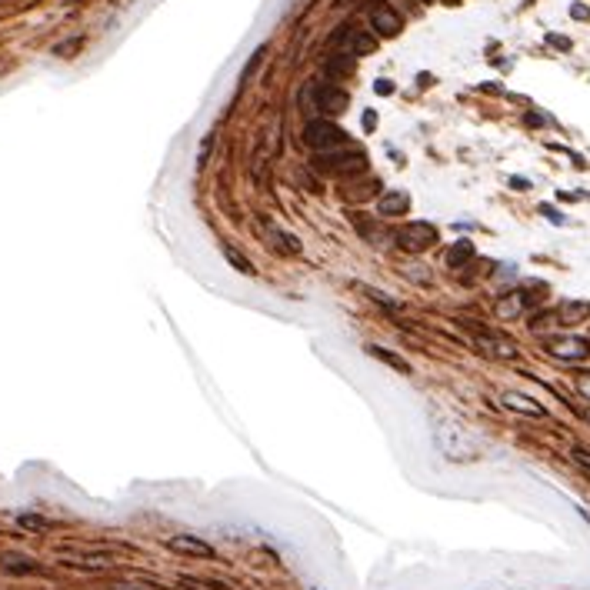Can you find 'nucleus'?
I'll return each instance as SVG.
<instances>
[{
    "instance_id": "nucleus-1",
    "label": "nucleus",
    "mask_w": 590,
    "mask_h": 590,
    "mask_svg": "<svg viewBox=\"0 0 590 590\" xmlns=\"http://www.w3.org/2000/svg\"><path fill=\"white\" fill-rule=\"evenodd\" d=\"M434 440H437V451L444 453L447 460H453V464H464V460H477L480 457L477 440L470 437L460 424H453V420H437Z\"/></svg>"
},
{
    "instance_id": "nucleus-2",
    "label": "nucleus",
    "mask_w": 590,
    "mask_h": 590,
    "mask_svg": "<svg viewBox=\"0 0 590 590\" xmlns=\"http://www.w3.org/2000/svg\"><path fill=\"white\" fill-rule=\"evenodd\" d=\"M314 167L320 170V174H330V177H353L357 170H364L367 167V153L353 151L351 144H347V147H340V151L317 153Z\"/></svg>"
},
{
    "instance_id": "nucleus-3",
    "label": "nucleus",
    "mask_w": 590,
    "mask_h": 590,
    "mask_svg": "<svg viewBox=\"0 0 590 590\" xmlns=\"http://www.w3.org/2000/svg\"><path fill=\"white\" fill-rule=\"evenodd\" d=\"M303 144L310 147V151L317 153H327V151H340V147H347L351 144V137L340 130L330 117H317V120H310V124L303 127Z\"/></svg>"
},
{
    "instance_id": "nucleus-4",
    "label": "nucleus",
    "mask_w": 590,
    "mask_h": 590,
    "mask_svg": "<svg viewBox=\"0 0 590 590\" xmlns=\"http://www.w3.org/2000/svg\"><path fill=\"white\" fill-rule=\"evenodd\" d=\"M334 47H340L344 54H351V57H364V54H374L377 51V34L374 30H367V27H353V24H344L330 37Z\"/></svg>"
},
{
    "instance_id": "nucleus-5",
    "label": "nucleus",
    "mask_w": 590,
    "mask_h": 590,
    "mask_svg": "<svg viewBox=\"0 0 590 590\" xmlns=\"http://www.w3.org/2000/svg\"><path fill=\"white\" fill-rule=\"evenodd\" d=\"M397 244H401L403 251H410V253L427 251V247L437 244V227L427 224V220H414V224H407V227L397 230Z\"/></svg>"
},
{
    "instance_id": "nucleus-6",
    "label": "nucleus",
    "mask_w": 590,
    "mask_h": 590,
    "mask_svg": "<svg viewBox=\"0 0 590 590\" xmlns=\"http://www.w3.org/2000/svg\"><path fill=\"white\" fill-rule=\"evenodd\" d=\"M370 30H374L377 37H401V30H403V17L394 7H390L387 0H377L374 7H370Z\"/></svg>"
},
{
    "instance_id": "nucleus-7",
    "label": "nucleus",
    "mask_w": 590,
    "mask_h": 590,
    "mask_svg": "<svg viewBox=\"0 0 590 590\" xmlns=\"http://www.w3.org/2000/svg\"><path fill=\"white\" fill-rule=\"evenodd\" d=\"M314 103L324 117H340V113L351 107V94L344 87H337V84H320V87L314 90Z\"/></svg>"
},
{
    "instance_id": "nucleus-8",
    "label": "nucleus",
    "mask_w": 590,
    "mask_h": 590,
    "mask_svg": "<svg viewBox=\"0 0 590 590\" xmlns=\"http://www.w3.org/2000/svg\"><path fill=\"white\" fill-rule=\"evenodd\" d=\"M167 547L177 553H187V557H201V560H214L217 551L207 544V540L194 537V534H177V537L167 540Z\"/></svg>"
},
{
    "instance_id": "nucleus-9",
    "label": "nucleus",
    "mask_w": 590,
    "mask_h": 590,
    "mask_svg": "<svg viewBox=\"0 0 590 590\" xmlns=\"http://www.w3.org/2000/svg\"><path fill=\"white\" fill-rule=\"evenodd\" d=\"M547 351L557 357V360H570V364H577V360H587L590 353V344L580 337H560V340H551V347Z\"/></svg>"
},
{
    "instance_id": "nucleus-10",
    "label": "nucleus",
    "mask_w": 590,
    "mask_h": 590,
    "mask_svg": "<svg viewBox=\"0 0 590 590\" xmlns=\"http://www.w3.org/2000/svg\"><path fill=\"white\" fill-rule=\"evenodd\" d=\"M410 211V194L407 190H384L377 197V217H401Z\"/></svg>"
},
{
    "instance_id": "nucleus-11",
    "label": "nucleus",
    "mask_w": 590,
    "mask_h": 590,
    "mask_svg": "<svg viewBox=\"0 0 590 590\" xmlns=\"http://www.w3.org/2000/svg\"><path fill=\"white\" fill-rule=\"evenodd\" d=\"M501 403L507 410H514V414H524V417H547V410L540 407L534 397L527 394H517V390H503L501 394Z\"/></svg>"
},
{
    "instance_id": "nucleus-12",
    "label": "nucleus",
    "mask_w": 590,
    "mask_h": 590,
    "mask_svg": "<svg viewBox=\"0 0 590 590\" xmlns=\"http://www.w3.org/2000/svg\"><path fill=\"white\" fill-rule=\"evenodd\" d=\"M587 317H590V301H564L560 310H557V324L574 327V324H584Z\"/></svg>"
},
{
    "instance_id": "nucleus-13",
    "label": "nucleus",
    "mask_w": 590,
    "mask_h": 590,
    "mask_svg": "<svg viewBox=\"0 0 590 590\" xmlns=\"http://www.w3.org/2000/svg\"><path fill=\"white\" fill-rule=\"evenodd\" d=\"M353 63H357V57H351V54H334V57H330V63H327V77H330V80H327V84H337L340 77H347L353 70Z\"/></svg>"
},
{
    "instance_id": "nucleus-14",
    "label": "nucleus",
    "mask_w": 590,
    "mask_h": 590,
    "mask_svg": "<svg viewBox=\"0 0 590 590\" xmlns=\"http://www.w3.org/2000/svg\"><path fill=\"white\" fill-rule=\"evenodd\" d=\"M367 353H370V357H377V360H384L387 367H394L397 374H414V370H410V364H407L403 357H397L394 351H384V347H377V344H367Z\"/></svg>"
},
{
    "instance_id": "nucleus-15",
    "label": "nucleus",
    "mask_w": 590,
    "mask_h": 590,
    "mask_svg": "<svg viewBox=\"0 0 590 590\" xmlns=\"http://www.w3.org/2000/svg\"><path fill=\"white\" fill-rule=\"evenodd\" d=\"M497 310H501V317H517V314H524V310H527V294H524V290H514V294H507V297L501 301V307H497Z\"/></svg>"
},
{
    "instance_id": "nucleus-16",
    "label": "nucleus",
    "mask_w": 590,
    "mask_h": 590,
    "mask_svg": "<svg viewBox=\"0 0 590 590\" xmlns=\"http://www.w3.org/2000/svg\"><path fill=\"white\" fill-rule=\"evenodd\" d=\"M474 253H477V251H474V244H470V240H457L451 251H447V267H464Z\"/></svg>"
},
{
    "instance_id": "nucleus-17",
    "label": "nucleus",
    "mask_w": 590,
    "mask_h": 590,
    "mask_svg": "<svg viewBox=\"0 0 590 590\" xmlns=\"http://www.w3.org/2000/svg\"><path fill=\"white\" fill-rule=\"evenodd\" d=\"M220 253H224L227 261H230V267H234L237 274H244V277H251V274H253V264L237 251V247H234V244H224V247H220Z\"/></svg>"
},
{
    "instance_id": "nucleus-18",
    "label": "nucleus",
    "mask_w": 590,
    "mask_h": 590,
    "mask_svg": "<svg viewBox=\"0 0 590 590\" xmlns=\"http://www.w3.org/2000/svg\"><path fill=\"white\" fill-rule=\"evenodd\" d=\"M480 340H484V344H487V351L497 353V357H507V360L517 357V347L510 344V340H501V337H494V334H480Z\"/></svg>"
},
{
    "instance_id": "nucleus-19",
    "label": "nucleus",
    "mask_w": 590,
    "mask_h": 590,
    "mask_svg": "<svg viewBox=\"0 0 590 590\" xmlns=\"http://www.w3.org/2000/svg\"><path fill=\"white\" fill-rule=\"evenodd\" d=\"M274 237H277V244H280V247H284L287 253H294V257H297V253H303V247L297 244V237H294V234H287V230L274 227Z\"/></svg>"
},
{
    "instance_id": "nucleus-20",
    "label": "nucleus",
    "mask_w": 590,
    "mask_h": 590,
    "mask_svg": "<svg viewBox=\"0 0 590 590\" xmlns=\"http://www.w3.org/2000/svg\"><path fill=\"white\" fill-rule=\"evenodd\" d=\"M80 47H84V40H80V37H74V40H67V44H61V47H57L54 54H57V57H74L70 51H80Z\"/></svg>"
},
{
    "instance_id": "nucleus-21",
    "label": "nucleus",
    "mask_w": 590,
    "mask_h": 590,
    "mask_svg": "<svg viewBox=\"0 0 590 590\" xmlns=\"http://www.w3.org/2000/svg\"><path fill=\"white\" fill-rule=\"evenodd\" d=\"M20 527L40 530V527H47V520H44V517H34V514H24V517H20Z\"/></svg>"
},
{
    "instance_id": "nucleus-22",
    "label": "nucleus",
    "mask_w": 590,
    "mask_h": 590,
    "mask_svg": "<svg viewBox=\"0 0 590 590\" xmlns=\"http://www.w3.org/2000/svg\"><path fill=\"white\" fill-rule=\"evenodd\" d=\"M570 453H574V460H577L584 470H590V451H587V447H574Z\"/></svg>"
},
{
    "instance_id": "nucleus-23",
    "label": "nucleus",
    "mask_w": 590,
    "mask_h": 590,
    "mask_svg": "<svg viewBox=\"0 0 590 590\" xmlns=\"http://www.w3.org/2000/svg\"><path fill=\"white\" fill-rule=\"evenodd\" d=\"M577 390L590 401V370H580L577 374Z\"/></svg>"
},
{
    "instance_id": "nucleus-24",
    "label": "nucleus",
    "mask_w": 590,
    "mask_h": 590,
    "mask_svg": "<svg viewBox=\"0 0 590 590\" xmlns=\"http://www.w3.org/2000/svg\"><path fill=\"white\" fill-rule=\"evenodd\" d=\"M547 40H551L553 47H560V51H570V40H567V37H557V34H551Z\"/></svg>"
},
{
    "instance_id": "nucleus-25",
    "label": "nucleus",
    "mask_w": 590,
    "mask_h": 590,
    "mask_svg": "<svg viewBox=\"0 0 590 590\" xmlns=\"http://www.w3.org/2000/svg\"><path fill=\"white\" fill-rule=\"evenodd\" d=\"M374 90L377 94H394V84H390V80H377Z\"/></svg>"
},
{
    "instance_id": "nucleus-26",
    "label": "nucleus",
    "mask_w": 590,
    "mask_h": 590,
    "mask_svg": "<svg viewBox=\"0 0 590 590\" xmlns=\"http://www.w3.org/2000/svg\"><path fill=\"white\" fill-rule=\"evenodd\" d=\"M540 214H547L553 220V224H564V217L557 214V211H553V207H540Z\"/></svg>"
},
{
    "instance_id": "nucleus-27",
    "label": "nucleus",
    "mask_w": 590,
    "mask_h": 590,
    "mask_svg": "<svg viewBox=\"0 0 590 590\" xmlns=\"http://www.w3.org/2000/svg\"><path fill=\"white\" fill-rule=\"evenodd\" d=\"M374 124H377V113H374V111H367V113H364V130H367V134L374 130Z\"/></svg>"
},
{
    "instance_id": "nucleus-28",
    "label": "nucleus",
    "mask_w": 590,
    "mask_h": 590,
    "mask_svg": "<svg viewBox=\"0 0 590 590\" xmlns=\"http://www.w3.org/2000/svg\"><path fill=\"white\" fill-rule=\"evenodd\" d=\"M510 184H514V190H527V187H530V184H527V180H524V177H514Z\"/></svg>"
},
{
    "instance_id": "nucleus-29",
    "label": "nucleus",
    "mask_w": 590,
    "mask_h": 590,
    "mask_svg": "<svg viewBox=\"0 0 590 590\" xmlns=\"http://www.w3.org/2000/svg\"><path fill=\"white\" fill-rule=\"evenodd\" d=\"M570 13H574V17L580 20V17H587V7H580V4H574V7H570Z\"/></svg>"
},
{
    "instance_id": "nucleus-30",
    "label": "nucleus",
    "mask_w": 590,
    "mask_h": 590,
    "mask_svg": "<svg viewBox=\"0 0 590 590\" xmlns=\"http://www.w3.org/2000/svg\"><path fill=\"white\" fill-rule=\"evenodd\" d=\"M113 590H137V587H113Z\"/></svg>"
},
{
    "instance_id": "nucleus-31",
    "label": "nucleus",
    "mask_w": 590,
    "mask_h": 590,
    "mask_svg": "<svg viewBox=\"0 0 590 590\" xmlns=\"http://www.w3.org/2000/svg\"><path fill=\"white\" fill-rule=\"evenodd\" d=\"M584 417H587V420H590V410H587V414H584Z\"/></svg>"
},
{
    "instance_id": "nucleus-32",
    "label": "nucleus",
    "mask_w": 590,
    "mask_h": 590,
    "mask_svg": "<svg viewBox=\"0 0 590 590\" xmlns=\"http://www.w3.org/2000/svg\"><path fill=\"white\" fill-rule=\"evenodd\" d=\"M424 4H430V0H424Z\"/></svg>"
}]
</instances>
